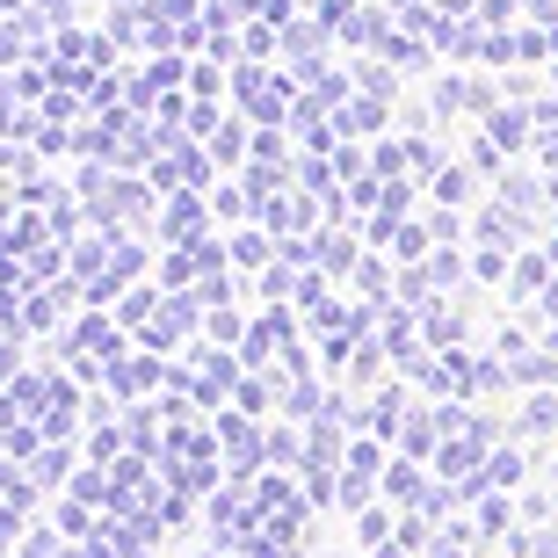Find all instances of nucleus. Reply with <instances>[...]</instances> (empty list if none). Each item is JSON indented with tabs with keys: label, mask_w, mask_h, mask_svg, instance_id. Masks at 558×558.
Returning <instances> with one entry per match:
<instances>
[]
</instances>
